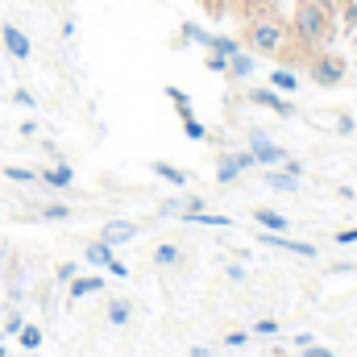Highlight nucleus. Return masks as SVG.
<instances>
[{
	"mask_svg": "<svg viewBox=\"0 0 357 357\" xmlns=\"http://www.w3.org/2000/svg\"><path fill=\"white\" fill-rule=\"evenodd\" d=\"M337 33H341L337 13L295 0V13L287 17V50H282V59L291 63L295 50H299V59H312V54H320V50H333Z\"/></svg>",
	"mask_w": 357,
	"mask_h": 357,
	"instance_id": "f257e3e1",
	"label": "nucleus"
},
{
	"mask_svg": "<svg viewBox=\"0 0 357 357\" xmlns=\"http://www.w3.org/2000/svg\"><path fill=\"white\" fill-rule=\"evenodd\" d=\"M241 46L250 54H262V59H282V50H287V21L274 17L270 8L254 13L245 21V29H241Z\"/></svg>",
	"mask_w": 357,
	"mask_h": 357,
	"instance_id": "f03ea898",
	"label": "nucleus"
},
{
	"mask_svg": "<svg viewBox=\"0 0 357 357\" xmlns=\"http://www.w3.org/2000/svg\"><path fill=\"white\" fill-rule=\"evenodd\" d=\"M345 71H349V63L341 54H333V50H320V54L307 59V75H312L316 88H341Z\"/></svg>",
	"mask_w": 357,
	"mask_h": 357,
	"instance_id": "7ed1b4c3",
	"label": "nucleus"
},
{
	"mask_svg": "<svg viewBox=\"0 0 357 357\" xmlns=\"http://www.w3.org/2000/svg\"><path fill=\"white\" fill-rule=\"evenodd\" d=\"M250 150H254V158H258V167H262V171H266V167H282V162L291 158L282 146H274V142H270L262 129H250Z\"/></svg>",
	"mask_w": 357,
	"mask_h": 357,
	"instance_id": "20e7f679",
	"label": "nucleus"
},
{
	"mask_svg": "<svg viewBox=\"0 0 357 357\" xmlns=\"http://www.w3.org/2000/svg\"><path fill=\"white\" fill-rule=\"evenodd\" d=\"M245 96H250V104H258V108H270V112H278V116H295V104H291L282 91H274L270 84L266 88H250Z\"/></svg>",
	"mask_w": 357,
	"mask_h": 357,
	"instance_id": "39448f33",
	"label": "nucleus"
},
{
	"mask_svg": "<svg viewBox=\"0 0 357 357\" xmlns=\"http://www.w3.org/2000/svg\"><path fill=\"white\" fill-rule=\"evenodd\" d=\"M262 245H270V250H287V254H299V258H320V250H316L312 241H295V237H287V233H266V229H262Z\"/></svg>",
	"mask_w": 357,
	"mask_h": 357,
	"instance_id": "423d86ee",
	"label": "nucleus"
},
{
	"mask_svg": "<svg viewBox=\"0 0 357 357\" xmlns=\"http://www.w3.org/2000/svg\"><path fill=\"white\" fill-rule=\"evenodd\" d=\"M0 42H4V50H8L17 63H25V59L33 54V46H29V33H25V29H17L13 21H8V25H0Z\"/></svg>",
	"mask_w": 357,
	"mask_h": 357,
	"instance_id": "0eeeda50",
	"label": "nucleus"
},
{
	"mask_svg": "<svg viewBox=\"0 0 357 357\" xmlns=\"http://www.w3.org/2000/svg\"><path fill=\"white\" fill-rule=\"evenodd\" d=\"M254 71H258V54H250V50L241 46V50H233V54H229V71H225V79L245 84V79H254Z\"/></svg>",
	"mask_w": 357,
	"mask_h": 357,
	"instance_id": "6e6552de",
	"label": "nucleus"
},
{
	"mask_svg": "<svg viewBox=\"0 0 357 357\" xmlns=\"http://www.w3.org/2000/svg\"><path fill=\"white\" fill-rule=\"evenodd\" d=\"M137 233H142V229H137L133 220H108V225H104V233H100V241H108V245L116 250V245H129Z\"/></svg>",
	"mask_w": 357,
	"mask_h": 357,
	"instance_id": "1a4fd4ad",
	"label": "nucleus"
},
{
	"mask_svg": "<svg viewBox=\"0 0 357 357\" xmlns=\"http://www.w3.org/2000/svg\"><path fill=\"white\" fill-rule=\"evenodd\" d=\"M191 212H204V195H178V199H167L158 208V216H191Z\"/></svg>",
	"mask_w": 357,
	"mask_h": 357,
	"instance_id": "9d476101",
	"label": "nucleus"
},
{
	"mask_svg": "<svg viewBox=\"0 0 357 357\" xmlns=\"http://www.w3.org/2000/svg\"><path fill=\"white\" fill-rule=\"evenodd\" d=\"M175 46H212V29H204V25H195V21H183L178 25V38H175Z\"/></svg>",
	"mask_w": 357,
	"mask_h": 357,
	"instance_id": "9b49d317",
	"label": "nucleus"
},
{
	"mask_svg": "<svg viewBox=\"0 0 357 357\" xmlns=\"http://www.w3.org/2000/svg\"><path fill=\"white\" fill-rule=\"evenodd\" d=\"M262 183H266L270 191H299V175H291L287 167H266Z\"/></svg>",
	"mask_w": 357,
	"mask_h": 357,
	"instance_id": "f8f14e48",
	"label": "nucleus"
},
{
	"mask_svg": "<svg viewBox=\"0 0 357 357\" xmlns=\"http://www.w3.org/2000/svg\"><path fill=\"white\" fill-rule=\"evenodd\" d=\"M38 183L54 187V191H67V187L75 183V171H71L67 162H59V167H46V171H38Z\"/></svg>",
	"mask_w": 357,
	"mask_h": 357,
	"instance_id": "ddd939ff",
	"label": "nucleus"
},
{
	"mask_svg": "<svg viewBox=\"0 0 357 357\" xmlns=\"http://www.w3.org/2000/svg\"><path fill=\"white\" fill-rule=\"evenodd\" d=\"M67 287H71V299H88V295H100L108 287V278L104 274H84V278H71Z\"/></svg>",
	"mask_w": 357,
	"mask_h": 357,
	"instance_id": "4468645a",
	"label": "nucleus"
},
{
	"mask_svg": "<svg viewBox=\"0 0 357 357\" xmlns=\"http://www.w3.org/2000/svg\"><path fill=\"white\" fill-rule=\"evenodd\" d=\"M266 84H270L274 91H282V96H291V91H299V71L282 63V67H274V71H270Z\"/></svg>",
	"mask_w": 357,
	"mask_h": 357,
	"instance_id": "2eb2a0df",
	"label": "nucleus"
},
{
	"mask_svg": "<svg viewBox=\"0 0 357 357\" xmlns=\"http://www.w3.org/2000/svg\"><path fill=\"white\" fill-rule=\"evenodd\" d=\"M254 220H258V229H266V233H287V229H291V220H287L282 212H274V208H258Z\"/></svg>",
	"mask_w": 357,
	"mask_h": 357,
	"instance_id": "dca6fc26",
	"label": "nucleus"
},
{
	"mask_svg": "<svg viewBox=\"0 0 357 357\" xmlns=\"http://www.w3.org/2000/svg\"><path fill=\"white\" fill-rule=\"evenodd\" d=\"M150 171L162 178V183H171V187H187V178H191L183 167H175V162H162V158H158V162H150Z\"/></svg>",
	"mask_w": 357,
	"mask_h": 357,
	"instance_id": "f3484780",
	"label": "nucleus"
},
{
	"mask_svg": "<svg viewBox=\"0 0 357 357\" xmlns=\"http://www.w3.org/2000/svg\"><path fill=\"white\" fill-rule=\"evenodd\" d=\"M112 258H116V254H112V245H108V241H91L88 250H84V262L96 266V270H104Z\"/></svg>",
	"mask_w": 357,
	"mask_h": 357,
	"instance_id": "a211bd4d",
	"label": "nucleus"
},
{
	"mask_svg": "<svg viewBox=\"0 0 357 357\" xmlns=\"http://www.w3.org/2000/svg\"><path fill=\"white\" fill-rule=\"evenodd\" d=\"M183 225H204V229H233V220H229V216H220V212H191V216H183Z\"/></svg>",
	"mask_w": 357,
	"mask_h": 357,
	"instance_id": "6ab92c4d",
	"label": "nucleus"
},
{
	"mask_svg": "<svg viewBox=\"0 0 357 357\" xmlns=\"http://www.w3.org/2000/svg\"><path fill=\"white\" fill-rule=\"evenodd\" d=\"M178 121H183V133H187L191 142H208V125H204V121H199L195 112H183Z\"/></svg>",
	"mask_w": 357,
	"mask_h": 357,
	"instance_id": "aec40b11",
	"label": "nucleus"
},
{
	"mask_svg": "<svg viewBox=\"0 0 357 357\" xmlns=\"http://www.w3.org/2000/svg\"><path fill=\"white\" fill-rule=\"evenodd\" d=\"M237 178H241V167L233 162V154H220V162H216V183L229 187V183H237Z\"/></svg>",
	"mask_w": 357,
	"mask_h": 357,
	"instance_id": "412c9836",
	"label": "nucleus"
},
{
	"mask_svg": "<svg viewBox=\"0 0 357 357\" xmlns=\"http://www.w3.org/2000/svg\"><path fill=\"white\" fill-rule=\"evenodd\" d=\"M129 316H133V303H129V299H112V303H108V324L121 328V324H129Z\"/></svg>",
	"mask_w": 357,
	"mask_h": 357,
	"instance_id": "4be33fe9",
	"label": "nucleus"
},
{
	"mask_svg": "<svg viewBox=\"0 0 357 357\" xmlns=\"http://www.w3.org/2000/svg\"><path fill=\"white\" fill-rule=\"evenodd\" d=\"M178 262H183V250H178V245H158V250H154V266L171 270V266H178Z\"/></svg>",
	"mask_w": 357,
	"mask_h": 357,
	"instance_id": "5701e85b",
	"label": "nucleus"
},
{
	"mask_svg": "<svg viewBox=\"0 0 357 357\" xmlns=\"http://www.w3.org/2000/svg\"><path fill=\"white\" fill-rule=\"evenodd\" d=\"M208 50H216V54H233V50H241V38H233V33H212V46Z\"/></svg>",
	"mask_w": 357,
	"mask_h": 357,
	"instance_id": "b1692460",
	"label": "nucleus"
},
{
	"mask_svg": "<svg viewBox=\"0 0 357 357\" xmlns=\"http://www.w3.org/2000/svg\"><path fill=\"white\" fill-rule=\"evenodd\" d=\"M17 341H21V349L33 354V349H42V328H38V324H25V328L17 333Z\"/></svg>",
	"mask_w": 357,
	"mask_h": 357,
	"instance_id": "393cba45",
	"label": "nucleus"
},
{
	"mask_svg": "<svg viewBox=\"0 0 357 357\" xmlns=\"http://www.w3.org/2000/svg\"><path fill=\"white\" fill-rule=\"evenodd\" d=\"M162 91H167V100L178 108V116H183V112H191V96H187L183 88H175V84H171V88H162Z\"/></svg>",
	"mask_w": 357,
	"mask_h": 357,
	"instance_id": "a878e982",
	"label": "nucleus"
},
{
	"mask_svg": "<svg viewBox=\"0 0 357 357\" xmlns=\"http://www.w3.org/2000/svg\"><path fill=\"white\" fill-rule=\"evenodd\" d=\"M4 178L8 183H38V171H29V167H4Z\"/></svg>",
	"mask_w": 357,
	"mask_h": 357,
	"instance_id": "bb28decb",
	"label": "nucleus"
},
{
	"mask_svg": "<svg viewBox=\"0 0 357 357\" xmlns=\"http://www.w3.org/2000/svg\"><path fill=\"white\" fill-rule=\"evenodd\" d=\"M204 67H208L212 75H225V71H229V59H225V54H216V50H208V59H204Z\"/></svg>",
	"mask_w": 357,
	"mask_h": 357,
	"instance_id": "cd10ccee",
	"label": "nucleus"
},
{
	"mask_svg": "<svg viewBox=\"0 0 357 357\" xmlns=\"http://www.w3.org/2000/svg\"><path fill=\"white\" fill-rule=\"evenodd\" d=\"M233 162H237V167H241V175H245V171H254V167H258V158H254V150H250V146H245V150H233Z\"/></svg>",
	"mask_w": 357,
	"mask_h": 357,
	"instance_id": "c85d7f7f",
	"label": "nucleus"
},
{
	"mask_svg": "<svg viewBox=\"0 0 357 357\" xmlns=\"http://www.w3.org/2000/svg\"><path fill=\"white\" fill-rule=\"evenodd\" d=\"M67 216H71L67 204H46V208H42V220H67Z\"/></svg>",
	"mask_w": 357,
	"mask_h": 357,
	"instance_id": "c756f323",
	"label": "nucleus"
},
{
	"mask_svg": "<svg viewBox=\"0 0 357 357\" xmlns=\"http://www.w3.org/2000/svg\"><path fill=\"white\" fill-rule=\"evenodd\" d=\"M250 333H254V337H274V333H278V320H258Z\"/></svg>",
	"mask_w": 357,
	"mask_h": 357,
	"instance_id": "7c9ffc66",
	"label": "nucleus"
},
{
	"mask_svg": "<svg viewBox=\"0 0 357 357\" xmlns=\"http://www.w3.org/2000/svg\"><path fill=\"white\" fill-rule=\"evenodd\" d=\"M21 328H25V316H21V312H13V316L4 320V333H8V337H17Z\"/></svg>",
	"mask_w": 357,
	"mask_h": 357,
	"instance_id": "2f4dec72",
	"label": "nucleus"
},
{
	"mask_svg": "<svg viewBox=\"0 0 357 357\" xmlns=\"http://www.w3.org/2000/svg\"><path fill=\"white\" fill-rule=\"evenodd\" d=\"M337 133H345V137H349V133H357V121L349 116V112H341V116H337Z\"/></svg>",
	"mask_w": 357,
	"mask_h": 357,
	"instance_id": "473e14b6",
	"label": "nucleus"
},
{
	"mask_svg": "<svg viewBox=\"0 0 357 357\" xmlns=\"http://www.w3.org/2000/svg\"><path fill=\"white\" fill-rule=\"evenodd\" d=\"M13 100H17L21 108H38V100H33V91H25V88H17V91H13Z\"/></svg>",
	"mask_w": 357,
	"mask_h": 357,
	"instance_id": "72a5a7b5",
	"label": "nucleus"
},
{
	"mask_svg": "<svg viewBox=\"0 0 357 357\" xmlns=\"http://www.w3.org/2000/svg\"><path fill=\"white\" fill-rule=\"evenodd\" d=\"M108 274H112V278H129V266H125V262H121V258H112V262H108Z\"/></svg>",
	"mask_w": 357,
	"mask_h": 357,
	"instance_id": "f704fd0d",
	"label": "nucleus"
},
{
	"mask_svg": "<svg viewBox=\"0 0 357 357\" xmlns=\"http://www.w3.org/2000/svg\"><path fill=\"white\" fill-rule=\"evenodd\" d=\"M225 274H229V282H245V266H241V262H233V266H225Z\"/></svg>",
	"mask_w": 357,
	"mask_h": 357,
	"instance_id": "c9c22d12",
	"label": "nucleus"
},
{
	"mask_svg": "<svg viewBox=\"0 0 357 357\" xmlns=\"http://www.w3.org/2000/svg\"><path fill=\"white\" fill-rule=\"evenodd\" d=\"M245 341H250V333H229V337H225V345H229V349H241Z\"/></svg>",
	"mask_w": 357,
	"mask_h": 357,
	"instance_id": "e433bc0d",
	"label": "nucleus"
},
{
	"mask_svg": "<svg viewBox=\"0 0 357 357\" xmlns=\"http://www.w3.org/2000/svg\"><path fill=\"white\" fill-rule=\"evenodd\" d=\"M303 357H333V349L328 345H307V349H299Z\"/></svg>",
	"mask_w": 357,
	"mask_h": 357,
	"instance_id": "4c0bfd02",
	"label": "nucleus"
},
{
	"mask_svg": "<svg viewBox=\"0 0 357 357\" xmlns=\"http://www.w3.org/2000/svg\"><path fill=\"white\" fill-rule=\"evenodd\" d=\"M75 274H79V270H75V262H63V266H59V282H71Z\"/></svg>",
	"mask_w": 357,
	"mask_h": 357,
	"instance_id": "58836bf2",
	"label": "nucleus"
},
{
	"mask_svg": "<svg viewBox=\"0 0 357 357\" xmlns=\"http://www.w3.org/2000/svg\"><path fill=\"white\" fill-rule=\"evenodd\" d=\"M225 4H229V0H204V8H208L212 17H225Z\"/></svg>",
	"mask_w": 357,
	"mask_h": 357,
	"instance_id": "ea45409f",
	"label": "nucleus"
},
{
	"mask_svg": "<svg viewBox=\"0 0 357 357\" xmlns=\"http://www.w3.org/2000/svg\"><path fill=\"white\" fill-rule=\"evenodd\" d=\"M357 241V229H341V233H337V245H354Z\"/></svg>",
	"mask_w": 357,
	"mask_h": 357,
	"instance_id": "a19ab883",
	"label": "nucleus"
},
{
	"mask_svg": "<svg viewBox=\"0 0 357 357\" xmlns=\"http://www.w3.org/2000/svg\"><path fill=\"white\" fill-rule=\"evenodd\" d=\"M303 4H316V8H328V13H337V8H341V0H303Z\"/></svg>",
	"mask_w": 357,
	"mask_h": 357,
	"instance_id": "79ce46f5",
	"label": "nucleus"
},
{
	"mask_svg": "<svg viewBox=\"0 0 357 357\" xmlns=\"http://www.w3.org/2000/svg\"><path fill=\"white\" fill-rule=\"evenodd\" d=\"M307 345H316L312 333H295V349H307Z\"/></svg>",
	"mask_w": 357,
	"mask_h": 357,
	"instance_id": "37998d69",
	"label": "nucleus"
},
{
	"mask_svg": "<svg viewBox=\"0 0 357 357\" xmlns=\"http://www.w3.org/2000/svg\"><path fill=\"white\" fill-rule=\"evenodd\" d=\"M354 270H357L354 262H337V266H333V274H354Z\"/></svg>",
	"mask_w": 357,
	"mask_h": 357,
	"instance_id": "c03bdc74",
	"label": "nucleus"
},
{
	"mask_svg": "<svg viewBox=\"0 0 357 357\" xmlns=\"http://www.w3.org/2000/svg\"><path fill=\"white\" fill-rule=\"evenodd\" d=\"M187 357H212V349H204V345H199V349H191Z\"/></svg>",
	"mask_w": 357,
	"mask_h": 357,
	"instance_id": "a18cd8bd",
	"label": "nucleus"
},
{
	"mask_svg": "<svg viewBox=\"0 0 357 357\" xmlns=\"http://www.w3.org/2000/svg\"><path fill=\"white\" fill-rule=\"evenodd\" d=\"M0 357H8V349H4V345H0Z\"/></svg>",
	"mask_w": 357,
	"mask_h": 357,
	"instance_id": "49530a36",
	"label": "nucleus"
},
{
	"mask_svg": "<svg viewBox=\"0 0 357 357\" xmlns=\"http://www.w3.org/2000/svg\"><path fill=\"white\" fill-rule=\"evenodd\" d=\"M287 357H303V354H299V349H295V354H287Z\"/></svg>",
	"mask_w": 357,
	"mask_h": 357,
	"instance_id": "de8ad7c7",
	"label": "nucleus"
},
{
	"mask_svg": "<svg viewBox=\"0 0 357 357\" xmlns=\"http://www.w3.org/2000/svg\"><path fill=\"white\" fill-rule=\"evenodd\" d=\"M354 67H357V59H354Z\"/></svg>",
	"mask_w": 357,
	"mask_h": 357,
	"instance_id": "09e8293b",
	"label": "nucleus"
}]
</instances>
